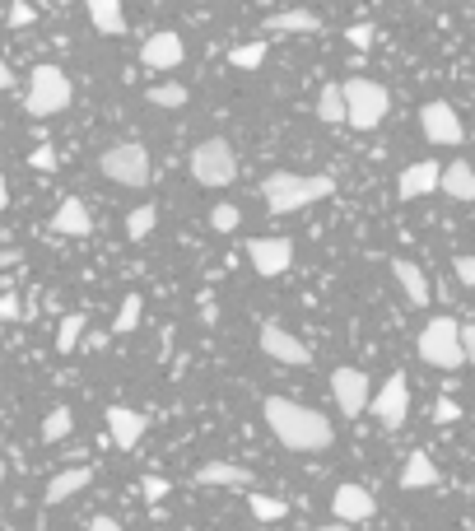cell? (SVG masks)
Here are the masks:
<instances>
[{"label":"cell","instance_id":"f1b7e54d","mask_svg":"<svg viewBox=\"0 0 475 531\" xmlns=\"http://www.w3.org/2000/svg\"><path fill=\"white\" fill-rule=\"evenodd\" d=\"M247 508H252V518L257 522H280L285 518V504L271 499V494H247Z\"/></svg>","mask_w":475,"mask_h":531},{"label":"cell","instance_id":"e0dca14e","mask_svg":"<svg viewBox=\"0 0 475 531\" xmlns=\"http://www.w3.org/2000/svg\"><path fill=\"white\" fill-rule=\"evenodd\" d=\"M52 229L61 233V238H89V233H94V219H89V205H84V201H75V196H66V201L56 205Z\"/></svg>","mask_w":475,"mask_h":531},{"label":"cell","instance_id":"b9f144b4","mask_svg":"<svg viewBox=\"0 0 475 531\" xmlns=\"http://www.w3.org/2000/svg\"><path fill=\"white\" fill-rule=\"evenodd\" d=\"M89 531H122V522H112V518H94V522H89Z\"/></svg>","mask_w":475,"mask_h":531},{"label":"cell","instance_id":"484cf974","mask_svg":"<svg viewBox=\"0 0 475 531\" xmlns=\"http://www.w3.org/2000/svg\"><path fill=\"white\" fill-rule=\"evenodd\" d=\"M154 224H159L154 205H136V210L126 215V238H131V243H145V238L154 233Z\"/></svg>","mask_w":475,"mask_h":531},{"label":"cell","instance_id":"9a60e30c","mask_svg":"<svg viewBox=\"0 0 475 531\" xmlns=\"http://www.w3.org/2000/svg\"><path fill=\"white\" fill-rule=\"evenodd\" d=\"M331 508H336V522H364V518H373V494L364 490V485H336V494H331Z\"/></svg>","mask_w":475,"mask_h":531},{"label":"cell","instance_id":"ba28073f","mask_svg":"<svg viewBox=\"0 0 475 531\" xmlns=\"http://www.w3.org/2000/svg\"><path fill=\"white\" fill-rule=\"evenodd\" d=\"M420 126H424V140H429V145H443V150H457V145L466 140L462 117H457V108H452V103H443V98L424 103V108H420Z\"/></svg>","mask_w":475,"mask_h":531},{"label":"cell","instance_id":"277c9868","mask_svg":"<svg viewBox=\"0 0 475 531\" xmlns=\"http://www.w3.org/2000/svg\"><path fill=\"white\" fill-rule=\"evenodd\" d=\"M345 108H350V122L345 126H354V131H373V126H382V117L392 112V94H387L378 80L354 75V80H345Z\"/></svg>","mask_w":475,"mask_h":531},{"label":"cell","instance_id":"ac0fdd59","mask_svg":"<svg viewBox=\"0 0 475 531\" xmlns=\"http://www.w3.org/2000/svg\"><path fill=\"white\" fill-rule=\"evenodd\" d=\"M252 480L257 476L238 462H205L201 471H196V485H224V490H247Z\"/></svg>","mask_w":475,"mask_h":531},{"label":"cell","instance_id":"d4e9b609","mask_svg":"<svg viewBox=\"0 0 475 531\" xmlns=\"http://www.w3.org/2000/svg\"><path fill=\"white\" fill-rule=\"evenodd\" d=\"M317 117L322 122H350V108H345V84H322V94H317Z\"/></svg>","mask_w":475,"mask_h":531},{"label":"cell","instance_id":"d590c367","mask_svg":"<svg viewBox=\"0 0 475 531\" xmlns=\"http://www.w3.org/2000/svg\"><path fill=\"white\" fill-rule=\"evenodd\" d=\"M434 420H438V424H452V420H462V406H457V401H448V396H443V401H438V406H434Z\"/></svg>","mask_w":475,"mask_h":531},{"label":"cell","instance_id":"8992f818","mask_svg":"<svg viewBox=\"0 0 475 531\" xmlns=\"http://www.w3.org/2000/svg\"><path fill=\"white\" fill-rule=\"evenodd\" d=\"M24 108L33 112V117H56V112H66L70 108V80L56 66H38L28 75Z\"/></svg>","mask_w":475,"mask_h":531},{"label":"cell","instance_id":"4316f807","mask_svg":"<svg viewBox=\"0 0 475 531\" xmlns=\"http://www.w3.org/2000/svg\"><path fill=\"white\" fill-rule=\"evenodd\" d=\"M80 336H84V317H80V313L61 317V327H56V354H75Z\"/></svg>","mask_w":475,"mask_h":531},{"label":"cell","instance_id":"7a4b0ae2","mask_svg":"<svg viewBox=\"0 0 475 531\" xmlns=\"http://www.w3.org/2000/svg\"><path fill=\"white\" fill-rule=\"evenodd\" d=\"M331 191H336V177H326V173H271L261 182V196H266V210H271V215L308 210V205L326 201Z\"/></svg>","mask_w":475,"mask_h":531},{"label":"cell","instance_id":"60d3db41","mask_svg":"<svg viewBox=\"0 0 475 531\" xmlns=\"http://www.w3.org/2000/svg\"><path fill=\"white\" fill-rule=\"evenodd\" d=\"M33 168L52 173V168H56V154H52V150H33Z\"/></svg>","mask_w":475,"mask_h":531},{"label":"cell","instance_id":"7402d4cb","mask_svg":"<svg viewBox=\"0 0 475 531\" xmlns=\"http://www.w3.org/2000/svg\"><path fill=\"white\" fill-rule=\"evenodd\" d=\"M89 19H94V28L103 38H122L126 33V14L117 0H89Z\"/></svg>","mask_w":475,"mask_h":531},{"label":"cell","instance_id":"7c38bea8","mask_svg":"<svg viewBox=\"0 0 475 531\" xmlns=\"http://www.w3.org/2000/svg\"><path fill=\"white\" fill-rule=\"evenodd\" d=\"M331 396H336V406H340V415H364L368 410V378L359 373V368H336L331 373Z\"/></svg>","mask_w":475,"mask_h":531},{"label":"cell","instance_id":"6da1fadb","mask_svg":"<svg viewBox=\"0 0 475 531\" xmlns=\"http://www.w3.org/2000/svg\"><path fill=\"white\" fill-rule=\"evenodd\" d=\"M266 429L275 434V443L289 452H326L331 448V420L313 406H299L289 396H266L261 401Z\"/></svg>","mask_w":475,"mask_h":531},{"label":"cell","instance_id":"2e32d148","mask_svg":"<svg viewBox=\"0 0 475 531\" xmlns=\"http://www.w3.org/2000/svg\"><path fill=\"white\" fill-rule=\"evenodd\" d=\"M140 61L150 70H177L182 66V38L168 33V28H163V33H150L145 47H140Z\"/></svg>","mask_w":475,"mask_h":531},{"label":"cell","instance_id":"8fae6325","mask_svg":"<svg viewBox=\"0 0 475 531\" xmlns=\"http://www.w3.org/2000/svg\"><path fill=\"white\" fill-rule=\"evenodd\" d=\"M373 415H378L382 429H401L410 415V387L401 373H392V378L382 382V392L373 396Z\"/></svg>","mask_w":475,"mask_h":531},{"label":"cell","instance_id":"52a82bcc","mask_svg":"<svg viewBox=\"0 0 475 531\" xmlns=\"http://www.w3.org/2000/svg\"><path fill=\"white\" fill-rule=\"evenodd\" d=\"M98 168L122 187H150V150H140V145H112L103 150Z\"/></svg>","mask_w":475,"mask_h":531},{"label":"cell","instance_id":"603a6c76","mask_svg":"<svg viewBox=\"0 0 475 531\" xmlns=\"http://www.w3.org/2000/svg\"><path fill=\"white\" fill-rule=\"evenodd\" d=\"M443 191H448L452 201H475V168L466 159L443 168Z\"/></svg>","mask_w":475,"mask_h":531},{"label":"cell","instance_id":"83f0119b","mask_svg":"<svg viewBox=\"0 0 475 531\" xmlns=\"http://www.w3.org/2000/svg\"><path fill=\"white\" fill-rule=\"evenodd\" d=\"M136 327H140V294H126L122 313H117V322H112V336H131Z\"/></svg>","mask_w":475,"mask_h":531},{"label":"cell","instance_id":"9c48e42d","mask_svg":"<svg viewBox=\"0 0 475 531\" xmlns=\"http://www.w3.org/2000/svg\"><path fill=\"white\" fill-rule=\"evenodd\" d=\"M261 354L275 359V364H294V368L313 364V350H308L299 336H289L280 322H261Z\"/></svg>","mask_w":475,"mask_h":531},{"label":"cell","instance_id":"f546056e","mask_svg":"<svg viewBox=\"0 0 475 531\" xmlns=\"http://www.w3.org/2000/svg\"><path fill=\"white\" fill-rule=\"evenodd\" d=\"M70 424H75V415H70L66 406H56L52 415L42 420V438H47V443H61V438L70 434Z\"/></svg>","mask_w":475,"mask_h":531},{"label":"cell","instance_id":"4fadbf2b","mask_svg":"<svg viewBox=\"0 0 475 531\" xmlns=\"http://www.w3.org/2000/svg\"><path fill=\"white\" fill-rule=\"evenodd\" d=\"M429 191H443V168H438L434 159L410 164L406 173L396 177V196H401V201H420V196H429Z\"/></svg>","mask_w":475,"mask_h":531},{"label":"cell","instance_id":"ab89813d","mask_svg":"<svg viewBox=\"0 0 475 531\" xmlns=\"http://www.w3.org/2000/svg\"><path fill=\"white\" fill-rule=\"evenodd\" d=\"M462 350H466V364H475V322L462 327Z\"/></svg>","mask_w":475,"mask_h":531},{"label":"cell","instance_id":"cb8c5ba5","mask_svg":"<svg viewBox=\"0 0 475 531\" xmlns=\"http://www.w3.org/2000/svg\"><path fill=\"white\" fill-rule=\"evenodd\" d=\"M266 28H271V33H317L322 19H317L313 10H280L266 19Z\"/></svg>","mask_w":475,"mask_h":531},{"label":"cell","instance_id":"5b68a950","mask_svg":"<svg viewBox=\"0 0 475 531\" xmlns=\"http://www.w3.org/2000/svg\"><path fill=\"white\" fill-rule=\"evenodd\" d=\"M191 177L201 187H229L238 177V159H233V145L224 136H210L191 150Z\"/></svg>","mask_w":475,"mask_h":531},{"label":"cell","instance_id":"4dcf8cb0","mask_svg":"<svg viewBox=\"0 0 475 531\" xmlns=\"http://www.w3.org/2000/svg\"><path fill=\"white\" fill-rule=\"evenodd\" d=\"M229 61H233V66H238V70H257L261 66V61H266V42H243V47H233V52H229Z\"/></svg>","mask_w":475,"mask_h":531},{"label":"cell","instance_id":"f35d334b","mask_svg":"<svg viewBox=\"0 0 475 531\" xmlns=\"http://www.w3.org/2000/svg\"><path fill=\"white\" fill-rule=\"evenodd\" d=\"M19 313H24V308H19V299H14V294H5V299H0V317H5V322H19Z\"/></svg>","mask_w":475,"mask_h":531},{"label":"cell","instance_id":"74e56055","mask_svg":"<svg viewBox=\"0 0 475 531\" xmlns=\"http://www.w3.org/2000/svg\"><path fill=\"white\" fill-rule=\"evenodd\" d=\"M33 19H38V10H33V5H10V24L14 28H28Z\"/></svg>","mask_w":475,"mask_h":531},{"label":"cell","instance_id":"ffe728a7","mask_svg":"<svg viewBox=\"0 0 475 531\" xmlns=\"http://www.w3.org/2000/svg\"><path fill=\"white\" fill-rule=\"evenodd\" d=\"M94 480V466H70V471H56L52 476V485H47V504H66L70 494H80L84 485Z\"/></svg>","mask_w":475,"mask_h":531},{"label":"cell","instance_id":"1f68e13d","mask_svg":"<svg viewBox=\"0 0 475 531\" xmlns=\"http://www.w3.org/2000/svg\"><path fill=\"white\" fill-rule=\"evenodd\" d=\"M150 103L154 108H187V89H182V84H154Z\"/></svg>","mask_w":475,"mask_h":531},{"label":"cell","instance_id":"3957f363","mask_svg":"<svg viewBox=\"0 0 475 531\" xmlns=\"http://www.w3.org/2000/svg\"><path fill=\"white\" fill-rule=\"evenodd\" d=\"M420 359L424 364L443 368V373H452V368L466 364V350H462V322H452V317H429L420 331Z\"/></svg>","mask_w":475,"mask_h":531},{"label":"cell","instance_id":"7bdbcfd3","mask_svg":"<svg viewBox=\"0 0 475 531\" xmlns=\"http://www.w3.org/2000/svg\"><path fill=\"white\" fill-rule=\"evenodd\" d=\"M317 531H350L345 522H326V527H317Z\"/></svg>","mask_w":475,"mask_h":531},{"label":"cell","instance_id":"d6986e66","mask_svg":"<svg viewBox=\"0 0 475 531\" xmlns=\"http://www.w3.org/2000/svg\"><path fill=\"white\" fill-rule=\"evenodd\" d=\"M392 275H396V285L406 289V299L415 303V308H424V303H429V275H424L415 261L396 257V261H392Z\"/></svg>","mask_w":475,"mask_h":531},{"label":"cell","instance_id":"d6a6232c","mask_svg":"<svg viewBox=\"0 0 475 531\" xmlns=\"http://www.w3.org/2000/svg\"><path fill=\"white\" fill-rule=\"evenodd\" d=\"M210 229H219V233L238 229V205H215V210H210Z\"/></svg>","mask_w":475,"mask_h":531},{"label":"cell","instance_id":"836d02e7","mask_svg":"<svg viewBox=\"0 0 475 531\" xmlns=\"http://www.w3.org/2000/svg\"><path fill=\"white\" fill-rule=\"evenodd\" d=\"M168 490H173V485H168L163 476H145V480H140V494H145V504H163V499H168Z\"/></svg>","mask_w":475,"mask_h":531},{"label":"cell","instance_id":"8d00e7d4","mask_svg":"<svg viewBox=\"0 0 475 531\" xmlns=\"http://www.w3.org/2000/svg\"><path fill=\"white\" fill-rule=\"evenodd\" d=\"M452 266H457V280H462L466 289H475V257H457Z\"/></svg>","mask_w":475,"mask_h":531},{"label":"cell","instance_id":"44dd1931","mask_svg":"<svg viewBox=\"0 0 475 531\" xmlns=\"http://www.w3.org/2000/svg\"><path fill=\"white\" fill-rule=\"evenodd\" d=\"M434 485H438V466L424 452H410L406 466H401V490H434Z\"/></svg>","mask_w":475,"mask_h":531},{"label":"cell","instance_id":"5bb4252c","mask_svg":"<svg viewBox=\"0 0 475 531\" xmlns=\"http://www.w3.org/2000/svg\"><path fill=\"white\" fill-rule=\"evenodd\" d=\"M145 429H150V415L126 410V406H112L108 410V434H112V443H117L122 452H136V443L145 438Z\"/></svg>","mask_w":475,"mask_h":531},{"label":"cell","instance_id":"30bf717a","mask_svg":"<svg viewBox=\"0 0 475 531\" xmlns=\"http://www.w3.org/2000/svg\"><path fill=\"white\" fill-rule=\"evenodd\" d=\"M247 261H252V271H257L261 280H275V275L289 271L294 243H289V238H252V243H247Z\"/></svg>","mask_w":475,"mask_h":531},{"label":"cell","instance_id":"e575fe53","mask_svg":"<svg viewBox=\"0 0 475 531\" xmlns=\"http://www.w3.org/2000/svg\"><path fill=\"white\" fill-rule=\"evenodd\" d=\"M345 38H350V47H354V52H368V47L378 42V28H373V24H354L350 33H345Z\"/></svg>","mask_w":475,"mask_h":531}]
</instances>
